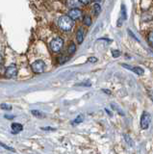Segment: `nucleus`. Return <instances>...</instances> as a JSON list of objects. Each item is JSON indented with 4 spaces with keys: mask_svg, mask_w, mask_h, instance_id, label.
Here are the masks:
<instances>
[{
    "mask_svg": "<svg viewBox=\"0 0 153 154\" xmlns=\"http://www.w3.org/2000/svg\"><path fill=\"white\" fill-rule=\"evenodd\" d=\"M17 74V67L16 64L11 65L5 70V76L7 78H15Z\"/></svg>",
    "mask_w": 153,
    "mask_h": 154,
    "instance_id": "nucleus-5",
    "label": "nucleus"
},
{
    "mask_svg": "<svg viewBox=\"0 0 153 154\" xmlns=\"http://www.w3.org/2000/svg\"><path fill=\"white\" fill-rule=\"evenodd\" d=\"M4 117H5L6 118H8V119H13V118H15V116H9V115H5Z\"/></svg>",
    "mask_w": 153,
    "mask_h": 154,
    "instance_id": "nucleus-29",
    "label": "nucleus"
},
{
    "mask_svg": "<svg viewBox=\"0 0 153 154\" xmlns=\"http://www.w3.org/2000/svg\"><path fill=\"white\" fill-rule=\"evenodd\" d=\"M76 40H77L78 44H82L84 41V31L82 28L78 29L77 33H76Z\"/></svg>",
    "mask_w": 153,
    "mask_h": 154,
    "instance_id": "nucleus-9",
    "label": "nucleus"
},
{
    "mask_svg": "<svg viewBox=\"0 0 153 154\" xmlns=\"http://www.w3.org/2000/svg\"><path fill=\"white\" fill-rule=\"evenodd\" d=\"M77 86H84V87H91V82H83V83H80L78 84Z\"/></svg>",
    "mask_w": 153,
    "mask_h": 154,
    "instance_id": "nucleus-24",
    "label": "nucleus"
},
{
    "mask_svg": "<svg viewBox=\"0 0 153 154\" xmlns=\"http://www.w3.org/2000/svg\"><path fill=\"white\" fill-rule=\"evenodd\" d=\"M120 17L121 18L125 20L126 18H127V13H126V8H125V5L124 4H122L121 5V9H120Z\"/></svg>",
    "mask_w": 153,
    "mask_h": 154,
    "instance_id": "nucleus-10",
    "label": "nucleus"
},
{
    "mask_svg": "<svg viewBox=\"0 0 153 154\" xmlns=\"http://www.w3.org/2000/svg\"><path fill=\"white\" fill-rule=\"evenodd\" d=\"M73 19H71L68 15H62L59 18L58 25L63 31H70L73 27Z\"/></svg>",
    "mask_w": 153,
    "mask_h": 154,
    "instance_id": "nucleus-1",
    "label": "nucleus"
},
{
    "mask_svg": "<svg viewBox=\"0 0 153 154\" xmlns=\"http://www.w3.org/2000/svg\"><path fill=\"white\" fill-rule=\"evenodd\" d=\"M131 70H132L133 72H135L136 74H138V75H143V74H144V69L141 68H140V67L132 68Z\"/></svg>",
    "mask_w": 153,
    "mask_h": 154,
    "instance_id": "nucleus-12",
    "label": "nucleus"
},
{
    "mask_svg": "<svg viewBox=\"0 0 153 154\" xmlns=\"http://www.w3.org/2000/svg\"><path fill=\"white\" fill-rule=\"evenodd\" d=\"M41 129H43V130H52V131L55 130L54 128H51V127H43Z\"/></svg>",
    "mask_w": 153,
    "mask_h": 154,
    "instance_id": "nucleus-31",
    "label": "nucleus"
},
{
    "mask_svg": "<svg viewBox=\"0 0 153 154\" xmlns=\"http://www.w3.org/2000/svg\"><path fill=\"white\" fill-rule=\"evenodd\" d=\"M124 139H125L126 142H127V144H128L129 145L133 146V142H132V140H131V138H130V136H128V135L124 134Z\"/></svg>",
    "mask_w": 153,
    "mask_h": 154,
    "instance_id": "nucleus-20",
    "label": "nucleus"
},
{
    "mask_svg": "<svg viewBox=\"0 0 153 154\" xmlns=\"http://www.w3.org/2000/svg\"><path fill=\"white\" fill-rule=\"evenodd\" d=\"M64 45V40L62 38H56L52 40L50 42V48L53 52H59L63 48Z\"/></svg>",
    "mask_w": 153,
    "mask_h": 154,
    "instance_id": "nucleus-2",
    "label": "nucleus"
},
{
    "mask_svg": "<svg viewBox=\"0 0 153 154\" xmlns=\"http://www.w3.org/2000/svg\"><path fill=\"white\" fill-rule=\"evenodd\" d=\"M94 1H96V2H97V1H100V0H94Z\"/></svg>",
    "mask_w": 153,
    "mask_h": 154,
    "instance_id": "nucleus-34",
    "label": "nucleus"
},
{
    "mask_svg": "<svg viewBox=\"0 0 153 154\" xmlns=\"http://www.w3.org/2000/svg\"><path fill=\"white\" fill-rule=\"evenodd\" d=\"M149 97H150L151 98V100H152V101H153V92H149Z\"/></svg>",
    "mask_w": 153,
    "mask_h": 154,
    "instance_id": "nucleus-32",
    "label": "nucleus"
},
{
    "mask_svg": "<svg viewBox=\"0 0 153 154\" xmlns=\"http://www.w3.org/2000/svg\"><path fill=\"white\" fill-rule=\"evenodd\" d=\"M93 8H94V13L95 15H98L99 14H100V12H101V7H100V5H99V4L95 3Z\"/></svg>",
    "mask_w": 153,
    "mask_h": 154,
    "instance_id": "nucleus-13",
    "label": "nucleus"
},
{
    "mask_svg": "<svg viewBox=\"0 0 153 154\" xmlns=\"http://www.w3.org/2000/svg\"><path fill=\"white\" fill-rule=\"evenodd\" d=\"M127 32L129 33V35H130V36H131L132 38H135V40H136V41H137L138 42H140V41H139V38H137V37L135 36V35H134V34H133V32H132V31H131V30H130V29H128V30H127Z\"/></svg>",
    "mask_w": 153,
    "mask_h": 154,
    "instance_id": "nucleus-23",
    "label": "nucleus"
},
{
    "mask_svg": "<svg viewBox=\"0 0 153 154\" xmlns=\"http://www.w3.org/2000/svg\"><path fill=\"white\" fill-rule=\"evenodd\" d=\"M151 121V117L147 112H144L141 118V129H147Z\"/></svg>",
    "mask_w": 153,
    "mask_h": 154,
    "instance_id": "nucleus-3",
    "label": "nucleus"
},
{
    "mask_svg": "<svg viewBox=\"0 0 153 154\" xmlns=\"http://www.w3.org/2000/svg\"><path fill=\"white\" fill-rule=\"evenodd\" d=\"M102 91L104 92H106L107 94H112V92H111L110 90H105V89H103Z\"/></svg>",
    "mask_w": 153,
    "mask_h": 154,
    "instance_id": "nucleus-30",
    "label": "nucleus"
},
{
    "mask_svg": "<svg viewBox=\"0 0 153 154\" xmlns=\"http://www.w3.org/2000/svg\"><path fill=\"white\" fill-rule=\"evenodd\" d=\"M31 113L34 117H36V118H44V113H41V112L39 110H32Z\"/></svg>",
    "mask_w": 153,
    "mask_h": 154,
    "instance_id": "nucleus-14",
    "label": "nucleus"
},
{
    "mask_svg": "<svg viewBox=\"0 0 153 154\" xmlns=\"http://www.w3.org/2000/svg\"><path fill=\"white\" fill-rule=\"evenodd\" d=\"M88 62H89V63H96V62H97V58H95V57H90L89 59H88Z\"/></svg>",
    "mask_w": 153,
    "mask_h": 154,
    "instance_id": "nucleus-26",
    "label": "nucleus"
},
{
    "mask_svg": "<svg viewBox=\"0 0 153 154\" xmlns=\"http://www.w3.org/2000/svg\"><path fill=\"white\" fill-rule=\"evenodd\" d=\"M147 40H148L149 44L153 46V31H151V32H149L148 36H147Z\"/></svg>",
    "mask_w": 153,
    "mask_h": 154,
    "instance_id": "nucleus-19",
    "label": "nucleus"
},
{
    "mask_svg": "<svg viewBox=\"0 0 153 154\" xmlns=\"http://www.w3.org/2000/svg\"><path fill=\"white\" fill-rule=\"evenodd\" d=\"M44 68H45V64L41 60H37L32 64V70L35 73L44 72Z\"/></svg>",
    "mask_w": 153,
    "mask_h": 154,
    "instance_id": "nucleus-4",
    "label": "nucleus"
},
{
    "mask_svg": "<svg viewBox=\"0 0 153 154\" xmlns=\"http://www.w3.org/2000/svg\"><path fill=\"white\" fill-rule=\"evenodd\" d=\"M0 108H1L2 110L11 111L12 110V105H10V104H6V103H2V104H0Z\"/></svg>",
    "mask_w": 153,
    "mask_h": 154,
    "instance_id": "nucleus-17",
    "label": "nucleus"
},
{
    "mask_svg": "<svg viewBox=\"0 0 153 154\" xmlns=\"http://www.w3.org/2000/svg\"><path fill=\"white\" fill-rule=\"evenodd\" d=\"M67 15L71 19H73V20H77V19H79L80 17H81L82 12H81V10L77 9V8H73V9L68 12V15Z\"/></svg>",
    "mask_w": 153,
    "mask_h": 154,
    "instance_id": "nucleus-6",
    "label": "nucleus"
},
{
    "mask_svg": "<svg viewBox=\"0 0 153 154\" xmlns=\"http://www.w3.org/2000/svg\"><path fill=\"white\" fill-rule=\"evenodd\" d=\"M79 1L82 4H84V5H87V4H89L91 2V0H79Z\"/></svg>",
    "mask_w": 153,
    "mask_h": 154,
    "instance_id": "nucleus-27",
    "label": "nucleus"
},
{
    "mask_svg": "<svg viewBox=\"0 0 153 154\" xmlns=\"http://www.w3.org/2000/svg\"><path fill=\"white\" fill-rule=\"evenodd\" d=\"M68 59H70V58H68V57H64V56H62V57H61L60 58V64H64V63H66V62L68 60Z\"/></svg>",
    "mask_w": 153,
    "mask_h": 154,
    "instance_id": "nucleus-25",
    "label": "nucleus"
},
{
    "mask_svg": "<svg viewBox=\"0 0 153 154\" xmlns=\"http://www.w3.org/2000/svg\"><path fill=\"white\" fill-rule=\"evenodd\" d=\"M76 51V45L73 44V42H71V44H70V46H68L67 48V52L70 55H72V54H74Z\"/></svg>",
    "mask_w": 153,
    "mask_h": 154,
    "instance_id": "nucleus-11",
    "label": "nucleus"
},
{
    "mask_svg": "<svg viewBox=\"0 0 153 154\" xmlns=\"http://www.w3.org/2000/svg\"><path fill=\"white\" fill-rule=\"evenodd\" d=\"M83 22L85 25L91 26V18L89 17V15H86V17H84V18H83Z\"/></svg>",
    "mask_w": 153,
    "mask_h": 154,
    "instance_id": "nucleus-15",
    "label": "nucleus"
},
{
    "mask_svg": "<svg viewBox=\"0 0 153 154\" xmlns=\"http://www.w3.org/2000/svg\"><path fill=\"white\" fill-rule=\"evenodd\" d=\"M120 50H117V49L112 50V56H113L114 58L120 57Z\"/></svg>",
    "mask_w": 153,
    "mask_h": 154,
    "instance_id": "nucleus-21",
    "label": "nucleus"
},
{
    "mask_svg": "<svg viewBox=\"0 0 153 154\" xmlns=\"http://www.w3.org/2000/svg\"><path fill=\"white\" fill-rule=\"evenodd\" d=\"M0 145L2 146V147H4V148H6L7 150H11V151H16V150H15L13 147H11V146H9V145H5V144H3V142H0Z\"/></svg>",
    "mask_w": 153,
    "mask_h": 154,
    "instance_id": "nucleus-22",
    "label": "nucleus"
},
{
    "mask_svg": "<svg viewBox=\"0 0 153 154\" xmlns=\"http://www.w3.org/2000/svg\"><path fill=\"white\" fill-rule=\"evenodd\" d=\"M1 63H2V56L0 55V64H1Z\"/></svg>",
    "mask_w": 153,
    "mask_h": 154,
    "instance_id": "nucleus-33",
    "label": "nucleus"
},
{
    "mask_svg": "<svg viewBox=\"0 0 153 154\" xmlns=\"http://www.w3.org/2000/svg\"><path fill=\"white\" fill-rule=\"evenodd\" d=\"M84 121V116L83 115H79L76 117V118L73 121V124H78V123H81Z\"/></svg>",
    "mask_w": 153,
    "mask_h": 154,
    "instance_id": "nucleus-16",
    "label": "nucleus"
},
{
    "mask_svg": "<svg viewBox=\"0 0 153 154\" xmlns=\"http://www.w3.org/2000/svg\"><path fill=\"white\" fill-rule=\"evenodd\" d=\"M80 4H81V2H80L79 0H67V7L71 8V9H73V8H78L80 6Z\"/></svg>",
    "mask_w": 153,
    "mask_h": 154,
    "instance_id": "nucleus-8",
    "label": "nucleus"
},
{
    "mask_svg": "<svg viewBox=\"0 0 153 154\" xmlns=\"http://www.w3.org/2000/svg\"><path fill=\"white\" fill-rule=\"evenodd\" d=\"M122 67L125 68H127V69H132V67L131 65H125V64H122Z\"/></svg>",
    "mask_w": 153,
    "mask_h": 154,
    "instance_id": "nucleus-28",
    "label": "nucleus"
},
{
    "mask_svg": "<svg viewBox=\"0 0 153 154\" xmlns=\"http://www.w3.org/2000/svg\"><path fill=\"white\" fill-rule=\"evenodd\" d=\"M12 133L13 134H17L20 133V131H22V129H23V126H22L20 123H17V122H14L12 123Z\"/></svg>",
    "mask_w": 153,
    "mask_h": 154,
    "instance_id": "nucleus-7",
    "label": "nucleus"
},
{
    "mask_svg": "<svg viewBox=\"0 0 153 154\" xmlns=\"http://www.w3.org/2000/svg\"><path fill=\"white\" fill-rule=\"evenodd\" d=\"M111 107L113 108V110H115V111H117V113H118V115H121V116H124V113L123 112L121 111V109H120V107H117L116 104H111Z\"/></svg>",
    "mask_w": 153,
    "mask_h": 154,
    "instance_id": "nucleus-18",
    "label": "nucleus"
}]
</instances>
